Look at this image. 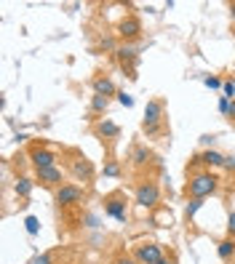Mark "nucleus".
<instances>
[{"label":"nucleus","mask_w":235,"mask_h":264,"mask_svg":"<svg viewBox=\"0 0 235 264\" xmlns=\"http://www.w3.org/2000/svg\"><path fill=\"white\" fill-rule=\"evenodd\" d=\"M107 214L115 216L118 222H126V206H123L120 200H110V203H107Z\"/></svg>","instance_id":"obj_10"},{"label":"nucleus","mask_w":235,"mask_h":264,"mask_svg":"<svg viewBox=\"0 0 235 264\" xmlns=\"http://www.w3.org/2000/svg\"><path fill=\"white\" fill-rule=\"evenodd\" d=\"M134 53H136L134 48H118V56H120L123 61H126V59H134Z\"/></svg>","instance_id":"obj_19"},{"label":"nucleus","mask_w":235,"mask_h":264,"mask_svg":"<svg viewBox=\"0 0 235 264\" xmlns=\"http://www.w3.org/2000/svg\"><path fill=\"white\" fill-rule=\"evenodd\" d=\"M14 190H16V195L27 198L30 192H32V182H30V179H19L16 184H14Z\"/></svg>","instance_id":"obj_13"},{"label":"nucleus","mask_w":235,"mask_h":264,"mask_svg":"<svg viewBox=\"0 0 235 264\" xmlns=\"http://www.w3.org/2000/svg\"><path fill=\"white\" fill-rule=\"evenodd\" d=\"M147 160V150H136V155H134V163H144Z\"/></svg>","instance_id":"obj_26"},{"label":"nucleus","mask_w":235,"mask_h":264,"mask_svg":"<svg viewBox=\"0 0 235 264\" xmlns=\"http://www.w3.org/2000/svg\"><path fill=\"white\" fill-rule=\"evenodd\" d=\"M54 152H48V150H38V152H32V163H35V168L40 171V168H54Z\"/></svg>","instance_id":"obj_5"},{"label":"nucleus","mask_w":235,"mask_h":264,"mask_svg":"<svg viewBox=\"0 0 235 264\" xmlns=\"http://www.w3.org/2000/svg\"><path fill=\"white\" fill-rule=\"evenodd\" d=\"M30 264H54V259H51L48 254H43V256H35V259L30 262Z\"/></svg>","instance_id":"obj_20"},{"label":"nucleus","mask_w":235,"mask_h":264,"mask_svg":"<svg viewBox=\"0 0 235 264\" xmlns=\"http://www.w3.org/2000/svg\"><path fill=\"white\" fill-rule=\"evenodd\" d=\"M216 190V179L211 174H198L195 179H190V195L192 198H206V195H211V192Z\"/></svg>","instance_id":"obj_1"},{"label":"nucleus","mask_w":235,"mask_h":264,"mask_svg":"<svg viewBox=\"0 0 235 264\" xmlns=\"http://www.w3.org/2000/svg\"><path fill=\"white\" fill-rule=\"evenodd\" d=\"M139 29H142V24H139L136 19H123L120 21V35L123 37H134V35H139Z\"/></svg>","instance_id":"obj_8"},{"label":"nucleus","mask_w":235,"mask_h":264,"mask_svg":"<svg viewBox=\"0 0 235 264\" xmlns=\"http://www.w3.org/2000/svg\"><path fill=\"white\" fill-rule=\"evenodd\" d=\"M104 174H107V176H118V174H120V168H118L115 163H107V166H104Z\"/></svg>","instance_id":"obj_23"},{"label":"nucleus","mask_w":235,"mask_h":264,"mask_svg":"<svg viewBox=\"0 0 235 264\" xmlns=\"http://www.w3.org/2000/svg\"><path fill=\"white\" fill-rule=\"evenodd\" d=\"M222 88H224V96H227V99H232V96H235V83H224Z\"/></svg>","instance_id":"obj_24"},{"label":"nucleus","mask_w":235,"mask_h":264,"mask_svg":"<svg viewBox=\"0 0 235 264\" xmlns=\"http://www.w3.org/2000/svg\"><path fill=\"white\" fill-rule=\"evenodd\" d=\"M227 230L235 235V214H230V219H227Z\"/></svg>","instance_id":"obj_27"},{"label":"nucleus","mask_w":235,"mask_h":264,"mask_svg":"<svg viewBox=\"0 0 235 264\" xmlns=\"http://www.w3.org/2000/svg\"><path fill=\"white\" fill-rule=\"evenodd\" d=\"M200 206H203V200H200V198H192V200H190V206H187V219H192V216L198 214V208H200Z\"/></svg>","instance_id":"obj_16"},{"label":"nucleus","mask_w":235,"mask_h":264,"mask_svg":"<svg viewBox=\"0 0 235 264\" xmlns=\"http://www.w3.org/2000/svg\"><path fill=\"white\" fill-rule=\"evenodd\" d=\"M203 163H206V166H222L224 163V158L219 152H214V150H208V152H203V158H200Z\"/></svg>","instance_id":"obj_12"},{"label":"nucleus","mask_w":235,"mask_h":264,"mask_svg":"<svg viewBox=\"0 0 235 264\" xmlns=\"http://www.w3.org/2000/svg\"><path fill=\"white\" fill-rule=\"evenodd\" d=\"M94 91H96V96H110L115 94V85L107 77H99V80H94Z\"/></svg>","instance_id":"obj_9"},{"label":"nucleus","mask_w":235,"mask_h":264,"mask_svg":"<svg viewBox=\"0 0 235 264\" xmlns=\"http://www.w3.org/2000/svg\"><path fill=\"white\" fill-rule=\"evenodd\" d=\"M118 102H120L123 107H131V104H134V99H131L126 91H123V94H118Z\"/></svg>","instance_id":"obj_21"},{"label":"nucleus","mask_w":235,"mask_h":264,"mask_svg":"<svg viewBox=\"0 0 235 264\" xmlns=\"http://www.w3.org/2000/svg\"><path fill=\"white\" fill-rule=\"evenodd\" d=\"M99 131H102L104 136H118V126H115L112 120H102V123H99Z\"/></svg>","instance_id":"obj_14"},{"label":"nucleus","mask_w":235,"mask_h":264,"mask_svg":"<svg viewBox=\"0 0 235 264\" xmlns=\"http://www.w3.org/2000/svg\"><path fill=\"white\" fill-rule=\"evenodd\" d=\"M227 115H230V118H235V99L230 102V112H227Z\"/></svg>","instance_id":"obj_29"},{"label":"nucleus","mask_w":235,"mask_h":264,"mask_svg":"<svg viewBox=\"0 0 235 264\" xmlns=\"http://www.w3.org/2000/svg\"><path fill=\"white\" fill-rule=\"evenodd\" d=\"M222 166H224V168H235V158H232V155H230V158H224Z\"/></svg>","instance_id":"obj_28"},{"label":"nucleus","mask_w":235,"mask_h":264,"mask_svg":"<svg viewBox=\"0 0 235 264\" xmlns=\"http://www.w3.org/2000/svg\"><path fill=\"white\" fill-rule=\"evenodd\" d=\"M136 256H139L144 264H166V259H163V254H160V246H155V243L142 246V248L136 251Z\"/></svg>","instance_id":"obj_3"},{"label":"nucleus","mask_w":235,"mask_h":264,"mask_svg":"<svg viewBox=\"0 0 235 264\" xmlns=\"http://www.w3.org/2000/svg\"><path fill=\"white\" fill-rule=\"evenodd\" d=\"M38 179H40L43 184H56V182H62V171L54 166V168H40L38 171Z\"/></svg>","instance_id":"obj_7"},{"label":"nucleus","mask_w":235,"mask_h":264,"mask_svg":"<svg viewBox=\"0 0 235 264\" xmlns=\"http://www.w3.org/2000/svg\"><path fill=\"white\" fill-rule=\"evenodd\" d=\"M232 21H235V5H232Z\"/></svg>","instance_id":"obj_31"},{"label":"nucleus","mask_w":235,"mask_h":264,"mask_svg":"<svg viewBox=\"0 0 235 264\" xmlns=\"http://www.w3.org/2000/svg\"><path fill=\"white\" fill-rule=\"evenodd\" d=\"M91 107H94V110H96V112H102V110H104V107H107V96H94Z\"/></svg>","instance_id":"obj_18"},{"label":"nucleus","mask_w":235,"mask_h":264,"mask_svg":"<svg viewBox=\"0 0 235 264\" xmlns=\"http://www.w3.org/2000/svg\"><path fill=\"white\" fill-rule=\"evenodd\" d=\"M27 232H30V235H38V230H40V224H38V219H35V216H27Z\"/></svg>","instance_id":"obj_17"},{"label":"nucleus","mask_w":235,"mask_h":264,"mask_svg":"<svg viewBox=\"0 0 235 264\" xmlns=\"http://www.w3.org/2000/svg\"><path fill=\"white\" fill-rule=\"evenodd\" d=\"M203 83H206L208 88H222V85H224L222 80H219V77H206V80H203Z\"/></svg>","instance_id":"obj_22"},{"label":"nucleus","mask_w":235,"mask_h":264,"mask_svg":"<svg viewBox=\"0 0 235 264\" xmlns=\"http://www.w3.org/2000/svg\"><path fill=\"white\" fill-rule=\"evenodd\" d=\"M118 264H134V262H118Z\"/></svg>","instance_id":"obj_30"},{"label":"nucleus","mask_w":235,"mask_h":264,"mask_svg":"<svg viewBox=\"0 0 235 264\" xmlns=\"http://www.w3.org/2000/svg\"><path fill=\"white\" fill-rule=\"evenodd\" d=\"M72 174L78 176V179H88L91 176V163L88 160H75L72 163Z\"/></svg>","instance_id":"obj_11"},{"label":"nucleus","mask_w":235,"mask_h":264,"mask_svg":"<svg viewBox=\"0 0 235 264\" xmlns=\"http://www.w3.org/2000/svg\"><path fill=\"white\" fill-rule=\"evenodd\" d=\"M232 254H235V246L230 243V240H224V243H219V256H222V259H230Z\"/></svg>","instance_id":"obj_15"},{"label":"nucleus","mask_w":235,"mask_h":264,"mask_svg":"<svg viewBox=\"0 0 235 264\" xmlns=\"http://www.w3.org/2000/svg\"><path fill=\"white\" fill-rule=\"evenodd\" d=\"M80 200H83V190L75 187V184H64V187L56 192L59 206H72V203H80Z\"/></svg>","instance_id":"obj_2"},{"label":"nucleus","mask_w":235,"mask_h":264,"mask_svg":"<svg viewBox=\"0 0 235 264\" xmlns=\"http://www.w3.org/2000/svg\"><path fill=\"white\" fill-rule=\"evenodd\" d=\"M144 126H160V104H158V102H147Z\"/></svg>","instance_id":"obj_6"},{"label":"nucleus","mask_w":235,"mask_h":264,"mask_svg":"<svg viewBox=\"0 0 235 264\" xmlns=\"http://www.w3.org/2000/svg\"><path fill=\"white\" fill-rule=\"evenodd\" d=\"M136 203L144 206V208L155 206L158 203V187H155V184H142V187L136 190Z\"/></svg>","instance_id":"obj_4"},{"label":"nucleus","mask_w":235,"mask_h":264,"mask_svg":"<svg viewBox=\"0 0 235 264\" xmlns=\"http://www.w3.org/2000/svg\"><path fill=\"white\" fill-rule=\"evenodd\" d=\"M219 110H222V112H230V99H227V96L219 99Z\"/></svg>","instance_id":"obj_25"}]
</instances>
